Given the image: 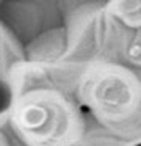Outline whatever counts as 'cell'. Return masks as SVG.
<instances>
[{
	"mask_svg": "<svg viewBox=\"0 0 141 146\" xmlns=\"http://www.w3.org/2000/svg\"><path fill=\"white\" fill-rule=\"evenodd\" d=\"M128 91L121 83V80H105V85L100 90V94H97V99H100L105 108H118L127 101Z\"/></svg>",
	"mask_w": 141,
	"mask_h": 146,
	"instance_id": "cell-1",
	"label": "cell"
},
{
	"mask_svg": "<svg viewBox=\"0 0 141 146\" xmlns=\"http://www.w3.org/2000/svg\"><path fill=\"white\" fill-rule=\"evenodd\" d=\"M19 119L27 130L41 129L47 121V110L41 105H27L25 108H22Z\"/></svg>",
	"mask_w": 141,
	"mask_h": 146,
	"instance_id": "cell-2",
	"label": "cell"
}]
</instances>
